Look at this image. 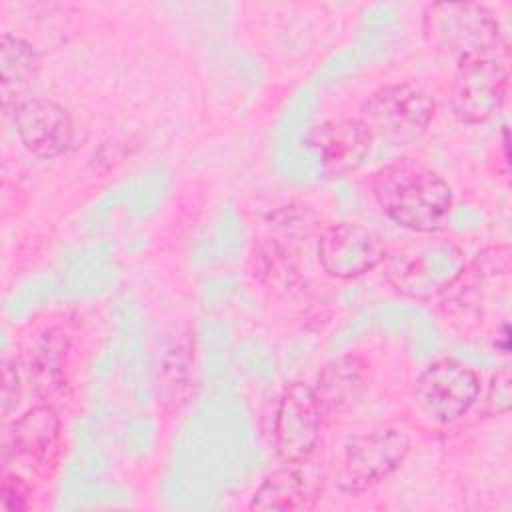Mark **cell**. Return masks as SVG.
<instances>
[{
    "label": "cell",
    "mask_w": 512,
    "mask_h": 512,
    "mask_svg": "<svg viewBox=\"0 0 512 512\" xmlns=\"http://www.w3.org/2000/svg\"><path fill=\"white\" fill-rule=\"evenodd\" d=\"M368 188L386 218L416 234L440 230L454 202L450 184L438 172L408 160L372 172Z\"/></svg>",
    "instance_id": "1"
},
{
    "label": "cell",
    "mask_w": 512,
    "mask_h": 512,
    "mask_svg": "<svg viewBox=\"0 0 512 512\" xmlns=\"http://www.w3.org/2000/svg\"><path fill=\"white\" fill-rule=\"evenodd\" d=\"M424 36L460 64L492 56L500 44V26L484 4L434 2L424 12Z\"/></svg>",
    "instance_id": "2"
},
{
    "label": "cell",
    "mask_w": 512,
    "mask_h": 512,
    "mask_svg": "<svg viewBox=\"0 0 512 512\" xmlns=\"http://www.w3.org/2000/svg\"><path fill=\"white\" fill-rule=\"evenodd\" d=\"M436 112L434 98L408 82H394L376 88L360 108V120L374 140L392 146L416 142L430 126Z\"/></svg>",
    "instance_id": "3"
},
{
    "label": "cell",
    "mask_w": 512,
    "mask_h": 512,
    "mask_svg": "<svg viewBox=\"0 0 512 512\" xmlns=\"http://www.w3.org/2000/svg\"><path fill=\"white\" fill-rule=\"evenodd\" d=\"M462 270L464 256L454 242L416 240L388 258L386 278L402 294L430 298L446 292Z\"/></svg>",
    "instance_id": "4"
},
{
    "label": "cell",
    "mask_w": 512,
    "mask_h": 512,
    "mask_svg": "<svg viewBox=\"0 0 512 512\" xmlns=\"http://www.w3.org/2000/svg\"><path fill=\"white\" fill-rule=\"evenodd\" d=\"M410 452V438L398 428H380L354 436L342 454L336 484L360 494L394 474Z\"/></svg>",
    "instance_id": "5"
},
{
    "label": "cell",
    "mask_w": 512,
    "mask_h": 512,
    "mask_svg": "<svg viewBox=\"0 0 512 512\" xmlns=\"http://www.w3.org/2000/svg\"><path fill=\"white\" fill-rule=\"evenodd\" d=\"M480 394L478 374L456 358H440L424 368L414 386L420 414L434 424H452L476 404Z\"/></svg>",
    "instance_id": "6"
},
{
    "label": "cell",
    "mask_w": 512,
    "mask_h": 512,
    "mask_svg": "<svg viewBox=\"0 0 512 512\" xmlns=\"http://www.w3.org/2000/svg\"><path fill=\"white\" fill-rule=\"evenodd\" d=\"M508 86V64L498 56L460 62L450 88L452 114L462 124H482L502 108Z\"/></svg>",
    "instance_id": "7"
},
{
    "label": "cell",
    "mask_w": 512,
    "mask_h": 512,
    "mask_svg": "<svg viewBox=\"0 0 512 512\" xmlns=\"http://www.w3.org/2000/svg\"><path fill=\"white\" fill-rule=\"evenodd\" d=\"M320 402L306 382H290L274 414V446L286 464L308 462L314 454L324 420Z\"/></svg>",
    "instance_id": "8"
},
{
    "label": "cell",
    "mask_w": 512,
    "mask_h": 512,
    "mask_svg": "<svg viewBox=\"0 0 512 512\" xmlns=\"http://www.w3.org/2000/svg\"><path fill=\"white\" fill-rule=\"evenodd\" d=\"M12 122L20 144L44 160L68 154L78 142L72 114L48 98H22L12 108Z\"/></svg>",
    "instance_id": "9"
},
{
    "label": "cell",
    "mask_w": 512,
    "mask_h": 512,
    "mask_svg": "<svg viewBox=\"0 0 512 512\" xmlns=\"http://www.w3.org/2000/svg\"><path fill=\"white\" fill-rule=\"evenodd\" d=\"M386 260L382 238L356 222H338L320 234L318 262L322 270L338 280L360 278Z\"/></svg>",
    "instance_id": "10"
},
{
    "label": "cell",
    "mask_w": 512,
    "mask_h": 512,
    "mask_svg": "<svg viewBox=\"0 0 512 512\" xmlns=\"http://www.w3.org/2000/svg\"><path fill=\"white\" fill-rule=\"evenodd\" d=\"M308 140L322 166L332 174L358 170L366 162L374 142L364 122L352 116L324 120L312 130Z\"/></svg>",
    "instance_id": "11"
},
{
    "label": "cell",
    "mask_w": 512,
    "mask_h": 512,
    "mask_svg": "<svg viewBox=\"0 0 512 512\" xmlns=\"http://www.w3.org/2000/svg\"><path fill=\"white\" fill-rule=\"evenodd\" d=\"M60 440V418L50 406H34L16 418L4 438V456L14 454L16 460L30 468L52 462Z\"/></svg>",
    "instance_id": "12"
},
{
    "label": "cell",
    "mask_w": 512,
    "mask_h": 512,
    "mask_svg": "<svg viewBox=\"0 0 512 512\" xmlns=\"http://www.w3.org/2000/svg\"><path fill=\"white\" fill-rule=\"evenodd\" d=\"M370 364L360 354H344L330 360L312 386L324 414L352 406L368 388Z\"/></svg>",
    "instance_id": "13"
},
{
    "label": "cell",
    "mask_w": 512,
    "mask_h": 512,
    "mask_svg": "<svg viewBox=\"0 0 512 512\" xmlns=\"http://www.w3.org/2000/svg\"><path fill=\"white\" fill-rule=\"evenodd\" d=\"M300 464L268 474L250 500L252 510H306L318 500V482L306 474Z\"/></svg>",
    "instance_id": "14"
},
{
    "label": "cell",
    "mask_w": 512,
    "mask_h": 512,
    "mask_svg": "<svg viewBox=\"0 0 512 512\" xmlns=\"http://www.w3.org/2000/svg\"><path fill=\"white\" fill-rule=\"evenodd\" d=\"M40 70V56L34 46L18 34L4 32L0 40L2 104L8 110L20 102V94L34 82Z\"/></svg>",
    "instance_id": "15"
},
{
    "label": "cell",
    "mask_w": 512,
    "mask_h": 512,
    "mask_svg": "<svg viewBox=\"0 0 512 512\" xmlns=\"http://www.w3.org/2000/svg\"><path fill=\"white\" fill-rule=\"evenodd\" d=\"M190 348L186 344L176 342L174 348L168 350L162 364V376H164V388L168 392V400H180L184 402L188 392V380H190Z\"/></svg>",
    "instance_id": "16"
},
{
    "label": "cell",
    "mask_w": 512,
    "mask_h": 512,
    "mask_svg": "<svg viewBox=\"0 0 512 512\" xmlns=\"http://www.w3.org/2000/svg\"><path fill=\"white\" fill-rule=\"evenodd\" d=\"M510 404H512V376L508 368H502L490 380V386L484 398V412L490 416H502L510 410Z\"/></svg>",
    "instance_id": "17"
},
{
    "label": "cell",
    "mask_w": 512,
    "mask_h": 512,
    "mask_svg": "<svg viewBox=\"0 0 512 512\" xmlns=\"http://www.w3.org/2000/svg\"><path fill=\"white\" fill-rule=\"evenodd\" d=\"M0 500L4 510H26L28 508V488L18 476L4 474Z\"/></svg>",
    "instance_id": "18"
},
{
    "label": "cell",
    "mask_w": 512,
    "mask_h": 512,
    "mask_svg": "<svg viewBox=\"0 0 512 512\" xmlns=\"http://www.w3.org/2000/svg\"><path fill=\"white\" fill-rule=\"evenodd\" d=\"M500 342H502V344H498V346L502 348V352H504V354H508V348H510V328H508V322H504V324H502Z\"/></svg>",
    "instance_id": "19"
}]
</instances>
